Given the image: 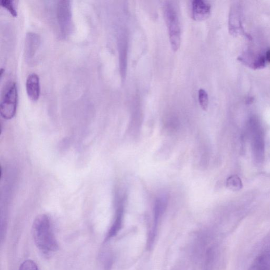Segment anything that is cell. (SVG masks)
<instances>
[{
	"mask_svg": "<svg viewBox=\"0 0 270 270\" xmlns=\"http://www.w3.org/2000/svg\"><path fill=\"white\" fill-rule=\"evenodd\" d=\"M32 235L38 249L46 254L52 253L58 249L49 217L45 214L37 216L32 225Z\"/></svg>",
	"mask_w": 270,
	"mask_h": 270,
	"instance_id": "cell-1",
	"label": "cell"
},
{
	"mask_svg": "<svg viewBox=\"0 0 270 270\" xmlns=\"http://www.w3.org/2000/svg\"><path fill=\"white\" fill-rule=\"evenodd\" d=\"M164 18L168 28L172 49L176 51L181 45V31L177 12L170 2L166 3L164 6Z\"/></svg>",
	"mask_w": 270,
	"mask_h": 270,
	"instance_id": "cell-2",
	"label": "cell"
},
{
	"mask_svg": "<svg viewBox=\"0 0 270 270\" xmlns=\"http://www.w3.org/2000/svg\"><path fill=\"white\" fill-rule=\"evenodd\" d=\"M18 89L14 82H10L6 86L0 103V113L5 120L15 117L17 111Z\"/></svg>",
	"mask_w": 270,
	"mask_h": 270,
	"instance_id": "cell-3",
	"label": "cell"
},
{
	"mask_svg": "<svg viewBox=\"0 0 270 270\" xmlns=\"http://www.w3.org/2000/svg\"><path fill=\"white\" fill-rule=\"evenodd\" d=\"M56 15L61 34L64 37L68 36L73 30L71 2L69 0L57 2Z\"/></svg>",
	"mask_w": 270,
	"mask_h": 270,
	"instance_id": "cell-4",
	"label": "cell"
},
{
	"mask_svg": "<svg viewBox=\"0 0 270 270\" xmlns=\"http://www.w3.org/2000/svg\"><path fill=\"white\" fill-rule=\"evenodd\" d=\"M41 45V37L40 35L33 32L27 33L25 38L24 56L27 63H33Z\"/></svg>",
	"mask_w": 270,
	"mask_h": 270,
	"instance_id": "cell-5",
	"label": "cell"
},
{
	"mask_svg": "<svg viewBox=\"0 0 270 270\" xmlns=\"http://www.w3.org/2000/svg\"><path fill=\"white\" fill-rule=\"evenodd\" d=\"M192 17L196 21H203L210 16L211 6L203 0H195L192 2Z\"/></svg>",
	"mask_w": 270,
	"mask_h": 270,
	"instance_id": "cell-6",
	"label": "cell"
},
{
	"mask_svg": "<svg viewBox=\"0 0 270 270\" xmlns=\"http://www.w3.org/2000/svg\"><path fill=\"white\" fill-rule=\"evenodd\" d=\"M26 91L29 98L33 101H36L40 97V79L35 73H31L26 80Z\"/></svg>",
	"mask_w": 270,
	"mask_h": 270,
	"instance_id": "cell-7",
	"label": "cell"
},
{
	"mask_svg": "<svg viewBox=\"0 0 270 270\" xmlns=\"http://www.w3.org/2000/svg\"><path fill=\"white\" fill-rule=\"evenodd\" d=\"M239 60L249 67L255 69H262L266 66V58L263 55H257L256 56H249L240 57Z\"/></svg>",
	"mask_w": 270,
	"mask_h": 270,
	"instance_id": "cell-8",
	"label": "cell"
},
{
	"mask_svg": "<svg viewBox=\"0 0 270 270\" xmlns=\"http://www.w3.org/2000/svg\"><path fill=\"white\" fill-rule=\"evenodd\" d=\"M236 8L231 9L229 20V29L231 33L238 34L242 30L240 15Z\"/></svg>",
	"mask_w": 270,
	"mask_h": 270,
	"instance_id": "cell-9",
	"label": "cell"
},
{
	"mask_svg": "<svg viewBox=\"0 0 270 270\" xmlns=\"http://www.w3.org/2000/svg\"><path fill=\"white\" fill-rule=\"evenodd\" d=\"M123 215V208L122 207H120L117 211V215H115L114 221L109 230L107 239H109L111 237H113L118 233L122 225Z\"/></svg>",
	"mask_w": 270,
	"mask_h": 270,
	"instance_id": "cell-10",
	"label": "cell"
},
{
	"mask_svg": "<svg viewBox=\"0 0 270 270\" xmlns=\"http://www.w3.org/2000/svg\"><path fill=\"white\" fill-rule=\"evenodd\" d=\"M227 187L234 191L239 190L242 187V183L240 178L237 175L230 176L227 179Z\"/></svg>",
	"mask_w": 270,
	"mask_h": 270,
	"instance_id": "cell-11",
	"label": "cell"
},
{
	"mask_svg": "<svg viewBox=\"0 0 270 270\" xmlns=\"http://www.w3.org/2000/svg\"><path fill=\"white\" fill-rule=\"evenodd\" d=\"M199 101L202 109L207 110L209 106V96L208 93L203 89L199 90Z\"/></svg>",
	"mask_w": 270,
	"mask_h": 270,
	"instance_id": "cell-12",
	"label": "cell"
},
{
	"mask_svg": "<svg viewBox=\"0 0 270 270\" xmlns=\"http://www.w3.org/2000/svg\"><path fill=\"white\" fill-rule=\"evenodd\" d=\"M1 6L6 8L14 17L18 16L17 9L14 1L12 0H2Z\"/></svg>",
	"mask_w": 270,
	"mask_h": 270,
	"instance_id": "cell-13",
	"label": "cell"
},
{
	"mask_svg": "<svg viewBox=\"0 0 270 270\" xmlns=\"http://www.w3.org/2000/svg\"><path fill=\"white\" fill-rule=\"evenodd\" d=\"M19 270H38V269L33 261L28 260L21 265Z\"/></svg>",
	"mask_w": 270,
	"mask_h": 270,
	"instance_id": "cell-14",
	"label": "cell"
},
{
	"mask_svg": "<svg viewBox=\"0 0 270 270\" xmlns=\"http://www.w3.org/2000/svg\"><path fill=\"white\" fill-rule=\"evenodd\" d=\"M265 58L266 61L270 63V49L267 51L266 53Z\"/></svg>",
	"mask_w": 270,
	"mask_h": 270,
	"instance_id": "cell-15",
	"label": "cell"
}]
</instances>
